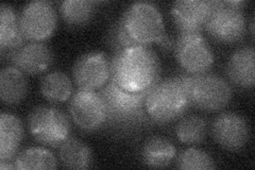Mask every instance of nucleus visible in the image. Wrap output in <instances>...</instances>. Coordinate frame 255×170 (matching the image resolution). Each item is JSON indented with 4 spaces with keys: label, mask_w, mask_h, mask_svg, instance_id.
I'll return each instance as SVG.
<instances>
[{
    "label": "nucleus",
    "mask_w": 255,
    "mask_h": 170,
    "mask_svg": "<svg viewBox=\"0 0 255 170\" xmlns=\"http://www.w3.org/2000/svg\"><path fill=\"white\" fill-rule=\"evenodd\" d=\"M99 93L107 104L108 119L105 129L110 133L127 139L137 135L143 128L154 124L145 108L148 91L127 92L110 79Z\"/></svg>",
    "instance_id": "f257e3e1"
},
{
    "label": "nucleus",
    "mask_w": 255,
    "mask_h": 170,
    "mask_svg": "<svg viewBox=\"0 0 255 170\" xmlns=\"http://www.w3.org/2000/svg\"><path fill=\"white\" fill-rule=\"evenodd\" d=\"M159 77L161 63L149 46H131L111 59V80L127 92H147L158 82Z\"/></svg>",
    "instance_id": "f03ea898"
},
{
    "label": "nucleus",
    "mask_w": 255,
    "mask_h": 170,
    "mask_svg": "<svg viewBox=\"0 0 255 170\" xmlns=\"http://www.w3.org/2000/svg\"><path fill=\"white\" fill-rule=\"evenodd\" d=\"M190 105L204 112H218L232 100L233 91L227 80L216 74L178 76Z\"/></svg>",
    "instance_id": "7ed1b4c3"
},
{
    "label": "nucleus",
    "mask_w": 255,
    "mask_h": 170,
    "mask_svg": "<svg viewBox=\"0 0 255 170\" xmlns=\"http://www.w3.org/2000/svg\"><path fill=\"white\" fill-rule=\"evenodd\" d=\"M190 107L186 92L178 77L159 80L146 96L145 108L157 124H168L182 117Z\"/></svg>",
    "instance_id": "20e7f679"
},
{
    "label": "nucleus",
    "mask_w": 255,
    "mask_h": 170,
    "mask_svg": "<svg viewBox=\"0 0 255 170\" xmlns=\"http://www.w3.org/2000/svg\"><path fill=\"white\" fill-rule=\"evenodd\" d=\"M123 26L135 45L157 43L165 33L163 15L150 2H134L121 17Z\"/></svg>",
    "instance_id": "39448f33"
},
{
    "label": "nucleus",
    "mask_w": 255,
    "mask_h": 170,
    "mask_svg": "<svg viewBox=\"0 0 255 170\" xmlns=\"http://www.w3.org/2000/svg\"><path fill=\"white\" fill-rule=\"evenodd\" d=\"M28 128L37 143L51 148H60L71 133L69 117L60 109L49 105H39L30 112Z\"/></svg>",
    "instance_id": "423d86ee"
},
{
    "label": "nucleus",
    "mask_w": 255,
    "mask_h": 170,
    "mask_svg": "<svg viewBox=\"0 0 255 170\" xmlns=\"http://www.w3.org/2000/svg\"><path fill=\"white\" fill-rule=\"evenodd\" d=\"M68 110L70 118L83 131L95 132L106 127L107 104L97 91L78 88L70 97Z\"/></svg>",
    "instance_id": "0eeeda50"
},
{
    "label": "nucleus",
    "mask_w": 255,
    "mask_h": 170,
    "mask_svg": "<svg viewBox=\"0 0 255 170\" xmlns=\"http://www.w3.org/2000/svg\"><path fill=\"white\" fill-rule=\"evenodd\" d=\"M173 50L180 66L189 75L207 72L215 61L212 47L201 33H180Z\"/></svg>",
    "instance_id": "6e6552de"
},
{
    "label": "nucleus",
    "mask_w": 255,
    "mask_h": 170,
    "mask_svg": "<svg viewBox=\"0 0 255 170\" xmlns=\"http://www.w3.org/2000/svg\"><path fill=\"white\" fill-rule=\"evenodd\" d=\"M58 14L51 2L35 0L22 7L19 27L22 35L31 42H44L57 28Z\"/></svg>",
    "instance_id": "1a4fd4ad"
},
{
    "label": "nucleus",
    "mask_w": 255,
    "mask_h": 170,
    "mask_svg": "<svg viewBox=\"0 0 255 170\" xmlns=\"http://www.w3.org/2000/svg\"><path fill=\"white\" fill-rule=\"evenodd\" d=\"M205 30L219 43H237L246 33L245 14L242 9L215 0V9L206 22Z\"/></svg>",
    "instance_id": "9d476101"
},
{
    "label": "nucleus",
    "mask_w": 255,
    "mask_h": 170,
    "mask_svg": "<svg viewBox=\"0 0 255 170\" xmlns=\"http://www.w3.org/2000/svg\"><path fill=\"white\" fill-rule=\"evenodd\" d=\"M73 77L79 88L100 91L111 79V59L100 51L86 52L76 61Z\"/></svg>",
    "instance_id": "9b49d317"
},
{
    "label": "nucleus",
    "mask_w": 255,
    "mask_h": 170,
    "mask_svg": "<svg viewBox=\"0 0 255 170\" xmlns=\"http://www.w3.org/2000/svg\"><path fill=\"white\" fill-rule=\"evenodd\" d=\"M212 134L222 148L238 151L249 142L250 126L244 116L236 113H221L213 121Z\"/></svg>",
    "instance_id": "f8f14e48"
},
{
    "label": "nucleus",
    "mask_w": 255,
    "mask_h": 170,
    "mask_svg": "<svg viewBox=\"0 0 255 170\" xmlns=\"http://www.w3.org/2000/svg\"><path fill=\"white\" fill-rule=\"evenodd\" d=\"M215 9V0H178L171 16L180 33H200Z\"/></svg>",
    "instance_id": "ddd939ff"
},
{
    "label": "nucleus",
    "mask_w": 255,
    "mask_h": 170,
    "mask_svg": "<svg viewBox=\"0 0 255 170\" xmlns=\"http://www.w3.org/2000/svg\"><path fill=\"white\" fill-rule=\"evenodd\" d=\"M53 51L43 42L25 43L12 51L6 60L28 75H41L53 63Z\"/></svg>",
    "instance_id": "4468645a"
},
{
    "label": "nucleus",
    "mask_w": 255,
    "mask_h": 170,
    "mask_svg": "<svg viewBox=\"0 0 255 170\" xmlns=\"http://www.w3.org/2000/svg\"><path fill=\"white\" fill-rule=\"evenodd\" d=\"M227 74L234 84L242 88H253L255 84V51L253 46L237 49L228 62Z\"/></svg>",
    "instance_id": "2eb2a0df"
},
{
    "label": "nucleus",
    "mask_w": 255,
    "mask_h": 170,
    "mask_svg": "<svg viewBox=\"0 0 255 170\" xmlns=\"http://www.w3.org/2000/svg\"><path fill=\"white\" fill-rule=\"evenodd\" d=\"M25 36L19 27V17L13 6L1 4L0 6V52L1 59L6 60L9 54L25 44Z\"/></svg>",
    "instance_id": "dca6fc26"
},
{
    "label": "nucleus",
    "mask_w": 255,
    "mask_h": 170,
    "mask_svg": "<svg viewBox=\"0 0 255 170\" xmlns=\"http://www.w3.org/2000/svg\"><path fill=\"white\" fill-rule=\"evenodd\" d=\"M23 137L21 120L10 113L0 115V162L15 159Z\"/></svg>",
    "instance_id": "f3484780"
},
{
    "label": "nucleus",
    "mask_w": 255,
    "mask_h": 170,
    "mask_svg": "<svg viewBox=\"0 0 255 170\" xmlns=\"http://www.w3.org/2000/svg\"><path fill=\"white\" fill-rule=\"evenodd\" d=\"M28 80L25 72L15 66H6L0 71V98L6 105H16L26 98Z\"/></svg>",
    "instance_id": "a211bd4d"
},
{
    "label": "nucleus",
    "mask_w": 255,
    "mask_h": 170,
    "mask_svg": "<svg viewBox=\"0 0 255 170\" xmlns=\"http://www.w3.org/2000/svg\"><path fill=\"white\" fill-rule=\"evenodd\" d=\"M177 148L164 137L153 136L149 139L140 150V159L143 165L150 168H165L177 158Z\"/></svg>",
    "instance_id": "6ab92c4d"
},
{
    "label": "nucleus",
    "mask_w": 255,
    "mask_h": 170,
    "mask_svg": "<svg viewBox=\"0 0 255 170\" xmlns=\"http://www.w3.org/2000/svg\"><path fill=\"white\" fill-rule=\"evenodd\" d=\"M61 164L68 169H87L93 164V152L83 141L69 137L59 149Z\"/></svg>",
    "instance_id": "aec40b11"
},
{
    "label": "nucleus",
    "mask_w": 255,
    "mask_h": 170,
    "mask_svg": "<svg viewBox=\"0 0 255 170\" xmlns=\"http://www.w3.org/2000/svg\"><path fill=\"white\" fill-rule=\"evenodd\" d=\"M44 98L51 103L67 101L74 94V85L65 72L53 70L46 74L39 84Z\"/></svg>",
    "instance_id": "412c9836"
},
{
    "label": "nucleus",
    "mask_w": 255,
    "mask_h": 170,
    "mask_svg": "<svg viewBox=\"0 0 255 170\" xmlns=\"http://www.w3.org/2000/svg\"><path fill=\"white\" fill-rule=\"evenodd\" d=\"M15 169H57L58 161L53 153L44 147H30L20 151L14 159Z\"/></svg>",
    "instance_id": "4be33fe9"
},
{
    "label": "nucleus",
    "mask_w": 255,
    "mask_h": 170,
    "mask_svg": "<svg viewBox=\"0 0 255 170\" xmlns=\"http://www.w3.org/2000/svg\"><path fill=\"white\" fill-rule=\"evenodd\" d=\"M96 4L97 2L90 0H65L60 4V13L67 25L81 27L93 19Z\"/></svg>",
    "instance_id": "5701e85b"
},
{
    "label": "nucleus",
    "mask_w": 255,
    "mask_h": 170,
    "mask_svg": "<svg viewBox=\"0 0 255 170\" xmlns=\"http://www.w3.org/2000/svg\"><path fill=\"white\" fill-rule=\"evenodd\" d=\"M207 134V121L199 115L183 117L175 127L177 139L185 145L202 143Z\"/></svg>",
    "instance_id": "b1692460"
},
{
    "label": "nucleus",
    "mask_w": 255,
    "mask_h": 170,
    "mask_svg": "<svg viewBox=\"0 0 255 170\" xmlns=\"http://www.w3.org/2000/svg\"><path fill=\"white\" fill-rule=\"evenodd\" d=\"M175 165L179 169L197 170V169H214L216 164L209 153L195 147L183 150L175 158Z\"/></svg>",
    "instance_id": "393cba45"
},
{
    "label": "nucleus",
    "mask_w": 255,
    "mask_h": 170,
    "mask_svg": "<svg viewBox=\"0 0 255 170\" xmlns=\"http://www.w3.org/2000/svg\"><path fill=\"white\" fill-rule=\"evenodd\" d=\"M107 44L115 51V53L135 45L126 32L121 19L111 25L107 34Z\"/></svg>",
    "instance_id": "a878e982"
},
{
    "label": "nucleus",
    "mask_w": 255,
    "mask_h": 170,
    "mask_svg": "<svg viewBox=\"0 0 255 170\" xmlns=\"http://www.w3.org/2000/svg\"><path fill=\"white\" fill-rule=\"evenodd\" d=\"M157 44H158L159 47L163 48V49L166 50V51H168L169 49H171V48H173V46H174V42L168 36V34H167L166 32L162 35V37L158 39Z\"/></svg>",
    "instance_id": "bb28decb"
},
{
    "label": "nucleus",
    "mask_w": 255,
    "mask_h": 170,
    "mask_svg": "<svg viewBox=\"0 0 255 170\" xmlns=\"http://www.w3.org/2000/svg\"><path fill=\"white\" fill-rule=\"evenodd\" d=\"M0 168L5 170V169H15V164L12 161L7 162H0Z\"/></svg>",
    "instance_id": "cd10ccee"
},
{
    "label": "nucleus",
    "mask_w": 255,
    "mask_h": 170,
    "mask_svg": "<svg viewBox=\"0 0 255 170\" xmlns=\"http://www.w3.org/2000/svg\"><path fill=\"white\" fill-rule=\"evenodd\" d=\"M250 29H251V35H254V17H252L251 23H250Z\"/></svg>",
    "instance_id": "c85d7f7f"
}]
</instances>
